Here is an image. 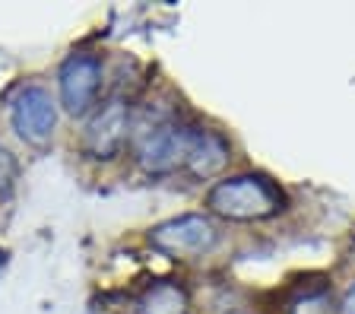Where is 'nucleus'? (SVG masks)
<instances>
[{
    "label": "nucleus",
    "mask_w": 355,
    "mask_h": 314,
    "mask_svg": "<svg viewBox=\"0 0 355 314\" xmlns=\"http://www.w3.org/2000/svg\"><path fill=\"white\" fill-rule=\"evenodd\" d=\"M102 89V60L96 54H70L60 67V98L70 114H86Z\"/></svg>",
    "instance_id": "nucleus-3"
},
{
    "label": "nucleus",
    "mask_w": 355,
    "mask_h": 314,
    "mask_svg": "<svg viewBox=\"0 0 355 314\" xmlns=\"http://www.w3.org/2000/svg\"><path fill=\"white\" fill-rule=\"evenodd\" d=\"M286 314H330V295H327V289L304 292L286 308Z\"/></svg>",
    "instance_id": "nucleus-8"
},
{
    "label": "nucleus",
    "mask_w": 355,
    "mask_h": 314,
    "mask_svg": "<svg viewBox=\"0 0 355 314\" xmlns=\"http://www.w3.org/2000/svg\"><path fill=\"white\" fill-rule=\"evenodd\" d=\"M187 308H191V299H187L184 286L159 279L137 295L130 314H187Z\"/></svg>",
    "instance_id": "nucleus-7"
},
{
    "label": "nucleus",
    "mask_w": 355,
    "mask_h": 314,
    "mask_svg": "<svg viewBox=\"0 0 355 314\" xmlns=\"http://www.w3.org/2000/svg\"><path fill=\"white\" fill-rule=\"evenodd\" d=\"M340 314H355V286L346 292V299H343V305H340Z\"/></svg>",
    "instance_id": "nucleus-10"
},
{
    "label": "nucleus",
    "mask_w": 355,
    "mask_h": 314,
    "mask_svg": "<svg viewBox=\"0 0 355 314\" xmlns=\"http://www.w3.org/2000/svg\"><path fill=\"white\" fill-rule=\"evenodd\" d=\"M127 130H130V112L127 102L111 98L96 112V118L86 128V152L96 159H114L121 146L127 143Z\"/></svg>",
    "instance_id": "nucleus-5"
},
{
    "label": "nucleus",
    "mask_w": 355,
    "mask_h": 314,
    "mask_svg": "<svg viewBox=\"0 0 355 314\" xmlns=\"http://www.w3.org/2000/svg\"><path fill=\"white\" fill-rule=\"evenodd\" d=\"M54 124H58V105L42 86H26L13 98V128L26 143L44 146L54 134Z\"/></svg>",
    "instance_id": "nucleus-4"
},
{
    "label": "nucleus",
    "mask_w": 355,
    "mask_h": 314,
    "mask_svg": "<svg viewBox=\"0 0 355 314\" xmlns=\"http://www.w3.org/2000/svg\"><path fill=\"white\" fill-rule=\"evenodd\" d=\"M229 159H232L229 143L222 140L216 130L191 128L184 162H181V168H184L187 175H193V178H213V175H219L222 168L229 165Z\"/></svg>",
    "instance_id": "nucleus-6"
},
{
    "label": "nucleus",
    "mask_w": 355,
    "mask_h": 314,
    "mask_svg": "<svg viewBox=\"0 0 355 314\" xmlns=\"http://www.w3.org/2000/svg\"><path fill=\"white\" fill-rule=\"evenodd\" d=\"M207 207L222 219L251 223V219H266L279 213L282 191L263 175H238V178L219 181L209 191Z\"/></svg>",
    "instance_id": "nucleus-1"
},
{
    "label": "nucleus",
    "mask_w": 355,
    "mask_h": 314,
    "mask_svg": "<svg viewBox=\"0 0 355 314\" xmlns=\"http://www.w3.org/2000/svg\"><path fill=\"white\" fill-rule=\"evenodd\" d=\"M13 181H16V159H13V152L0 143V194H10Z\"/></svg>",
    "instance_id": "nucleus-9"
},
{
    "label": "nucleus",
    "mask_w": 355,
    "mask_h": 314,
    "mask_svg": "<svg viewBox=\"0 0 355 314\" xmlns=\"http://www.w3.org/2000/svg\"><path fill=\"white\" fill-rule=\"evenodd\" d=\"M216 238H219L216 225L209 223L207 216H197V213L168 219V223L155 225L153 232H149L153 247H159V251H165V254H171V257L207 254L209 247L216 245Z\"/></svg>",
    "instance_id": "nucleus-2"
}]
</instances>
